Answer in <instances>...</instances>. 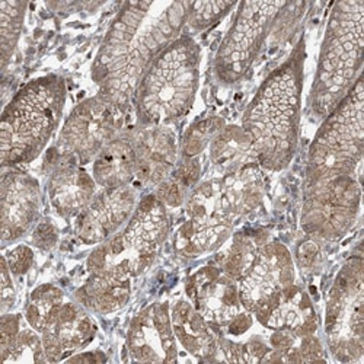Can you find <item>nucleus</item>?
I'll use <instances>...</instances> for the list:
<instances>
[{
    "label": "nucleus",
    "instance_id": "f257e3e1",
    "mask_svg": "<svg viewBox=\"0 0 364 364\" xmlns=\"http://www.w3.org/2000/svg\"><path fill=\"white\" fill-rule=\"evenodd\" d=\"M191 2H127L100 47L92 76L102 98L127 111L158 55L181 37Z\"/></svg>",
    "mask_w": 364,
    "mask_h": 364
},
{
    "label": "nucleus",
    "instance_id": "f03ea898",
    "mask_svg": "<svg viewBox=\"0 0 364 364\" xmlns=\"http://www.w3.org/2000/svg\"><path fill=\"white\" fill-rule=\"evenodd\" d=\"M305 46L299 43L284 63L272 70L250 102L242 129L255 161L268 171L287 168L296 155L303 89Z\"/></svg>",
    "mask_w": 364,
    "mask_h": 364
},
{
    "label": "nucleus",
    "instance_id": "7ed1b4c3",
    "mask_svg": "<svg viewBox=\"0 0 364 364\" xmlns=\"http://www.w3.org/2000/svg\"><path fill=\"white\" fill-rule=\"evenodd\" d=\"M65 80L48 75L28 82L5 107L0 123L2 168L33 162L44 150L62 118Z\"/></svg>",
    "mask_w": 364,
    "mask_h": 364
},
{
    "label": "nucleus",
    "instance_id": "20e7f679",
    "mask_svg": "<svg viewBox=\"0 0 364 364\" xmlns=\"http://www.w3.org/2000/svg\"><path fill=\"white\" fill-rule=\"evenodd\" d=\"M201 53L190 36L169 44L143 76L134 95L141 127L169 126L193 107L200 82Z\"/></svg>",
    "mask_w": 364,
    "mask_h": 364
},
{
    "label": "nucleus",
    "instance_id": "39448f33",
    "mask_svg": "<svg viewBox=\"0 0 364 364\" xmlns=\"http://www.w3.org/2000/svg\"><path fill=\"white\" fill-rule=\"evenodd\" d=\"M363 34V0H347L333 5L311 90V109L315 117L325 118L360 77Z\"/></svg>",
    "mask_w": 364,
    "mask_h": 364
},
{
    "label": "nucleus",
    "instance_id": "423d86ee",
    "mask_svg": "<svg viewBox=\"0 0 364 364\" xmlns=\"http://www.w3.org/2000/svg\"><path fill=\"white\" fill-rule=\"evenodd\" d=\"M363 97L360 76L348 94L325 117L309 149L305 187L337 176H354L361 168Z\"/></svg>",
    "mask_w": 364,
    "mask_h": 364
},
{
    "label": "nucleus",
    "instance_id": "0eeeda50",
    "mask_svg": "<svg viewBox=\"0 0 364 364\" xmlns=\"http://www.w3.org/2000/svg\"><path fill=\"white\" fill-rule=\"evenodd\" d=\"M168 235L166 205L156 194H149L137 204L126 226L89 255L87 269L137 277L155 262Z\"/></svg>",
    "mask_w": 364,
    "mask_h": 364
},
{
    "label": "nucleus",
    "instance_id": "6e6552de",
    "mask_svg": "<svg viewBox=\"0 0 364 364\" xmlns=\"http://www.w3.org/2000/svg\"><path fill=\"white\" fill-rule=\"evenodd\" d=\"M289 5L287 2L239 4L215 58V75L220 83L235 85L248 75L271 29Z\"/></svg>",
    "mask_w": 364,
    "mask_h": 364
},
{
    "label": "nucleus",
    "instance_id": "1a4fd4ad",
    "mask_svg": "<svg viewBox=\"0 0 364 364\" xmlns=\"http://www.w3.org/2000/svg\"><path fill=\"white\" fill-rule=\"evenodd\" d=\"M363 261L351 258L340 269L326 299L325 332L329 348L340 361L363 357Z\"/></svg>",
    "mask_w": 364,
    "mask_h": 364
},
{
    "label": "nucleus",
    "instance_id": "9d476101",
    "mask_svg": "<svg viewBox=\"0 0 364 364\" xmlns=\"http://www.w3.org/2000/svg\"><path fill=\"white\" fill-rule=\"evenodd\" d=\"M188 220L176 232V251L200 257L219 250L233 230L235 215L228 205L220 179L203 182L187 198Z\"/></svg>",
    "mask_w": 364,
    "mask_h": 364
},
{
    "label": "nucleus",
    "instance_id": "9b49d317",
    "mask_svg": "<svg viewBox=\"0 0 364 364\" xmlns=\"http://www.w3.org/2000/svg\"><path fill=\"white\" fill-rule=\"evenodd\" d=\"M305 188L303 230L323 240L341 239L358 215L361 182L355 176H337Z\"/></svg>",
    "mask_w": 364,
    "mask_h": 364
},
{
    "label": "nucleus",
    "instance_id": "f8f14e48",
    "mask_svg": "<svg viewBox=\"0 0 364 364\" xmlns=\"http://www.w3.org/2000/svg\"><path fill=\"white\" fill-rule=\"evenodd\" d=\"M123 114L124 111L101 95L80 102L60 133L58 154L70 156L79 164L95 159L105 144L119 134Z\"/></svg>",
    "mask_w": 364,
    "mask_h": 364
},
{
    "label": "nucleus",
    "instance_id": "ddd939ff",
    "mask_svg": "<svg viewBox=\"0 0 364 364\" xmlns=\"http://www.w3.org/2000/svg\"><path fill=\"white\" fill-rule=\"evenodd\" d=\"M294 284V264L289 250L272 242L262 245L239 280L240 305L254 314L265 300Z\"/></svg>",
    "mask_w": 364,
    "mask_h": 364
},
{
    "label": "nucleus",
    "instance_id": "4468645a",
    "mask_svg": "<svg viewBox=\"0 0 364 364\" xmlns=\"http://www.w3.org/2000/svg\"><path fill=\"white\" fill-rule=\"evenodd\" d=\"M137 207L132 186L104 188L76 218L75 233L85 245L104 244L123 228Z\"/></svg>",
    "mask_w": 364,
    "mask_h": 364
},
{
    "label": "nucleus",
    "instance_id": "2eb2a0df",
    "mask_svg": "<svg viewBox=\"0 0 364 364\" xmlns=\"http://www.w3.org/2000/svg\"><path fill=\"white\" fill-rule=\"evenodd\" d=\"M2 201V245L25 236L37 223L41 205L38 181L18 168H8L0 184Z\"/></svg>",
    "mask_w": 364,
    "mask_h": 364
},
{
    "label": "nucleus",
    "instance_id": "dca6fc26",
    "mask_svg": "<svg viewBox=\"0 0 364 364\" xmlns=\"http://www.w3.org/2000/svg\"><path fill=\"white\" fill-rule=\"evenodd\" d=\"M127 347L134 361H176L178 350L168 303H154L133 319Z\"/></svg>",
    "mask_w": 364,
    "mask_h": 364
},
{
    "label": "nucleus",
    "instance_id": "f3484780",
    "mask_svg": "<svg viewBox=\"0 0 364 364\" xmlns=\"http://www.w3.org/2000/svg\"><path fill=\"white\" fill-rule=\"evenodd\" d=\"M186 290L193 306L211 325H229L240 314L237 284L220 268L204 267L198 269L188 279Z\"/></svg>",
    "mask_w": 364,
    "mask_h": 364
},
{
    "label": "nucleus",
    "instance_id": "a211bd4d",
    "mask_svg": "<svg viewBox=\"0 0 364 364\" xmlns=\"http://www.w3.org/2000/svg\"><path fill=\"white\" fill-rule=\"evenodd\" d=\"M254 314L262 326L287 331L299 340L314 336L318 329V318L309 294L294 284L271 296Z\"/></svg>",
    "mask_w": 364,
    "mask_h": 364
},
{
    "label": "nucleus",
    "instance_id": "6ab92c4d",
    "mask_svg": "<svg viewBox=\"0 0 364 364\" xmlns=\"http://www.w3.org/2000/svg\"><path fill=\"white\" fill-rule=\"evenodd\" d=\"M95 196L97 181L76 159L58 154V162L48 178V197L57 215L77 218Z\"/></svg>",
    "mask_w": 364,
    "mask_h": 364
},
{
    "label": "nucleus",
    "instance_id": "aec40b11",
    "mask_svg": "<svg viewBox=\"0 0 364 364\" xmlns=\"http://www.w3.org/2000/svg\"><path fill=\"white\" fill-rule=\"evenodd\" d=\"M133 134L136 178L144 186H161L176 162V136L168 126L141 127Z\"/></svg>",
    "mask_w": 364,
    "mask_h": 364
},
{
    "label": "nucleus",
    "instance_id": "412c9836",
    "mask_svg": "<svg viewBox=\"0 0 364 364\" xmlns=\"http://www.w3.org/2000/svg\"><path fill=\"white\" fill-rule=\"evenodd\" d=\"M95 325L82 305L63 303L54 322L43 332V347L48 361H60L94 338Z\"/></svg>",
    "mask_w": 364,
    "mask_h": 364
},
{
    "label": "nucleus",
    "instance_id": "4be33fe9",
    "mask_svg": "<svg viewBox=\"0 0 364 364\" xmlns=\"http://www.w3.org/2000/svg\"><path fill=\"white\" fill-rule=\"evenodd\" d=\"M137 156L132 133H119L94 159V179L102 188L130 186L136 178Z\"/></svg>",
    "mask_w": 364,
    "mask_h": 364
},
{
    "label": "nucleus",
    "instance_id": "5701e85b",
    "mask_svg": "<svg viewBox=\"0 0 364 364\" xmlns=\"http://www.w3.org/2000/svg\"><path fill=\"white\" fill-rule=\"evenodd\" d=\"M132 279L111 271L90 272V277L76 291L79 305L97 314H112L127 305Z\"/></svg>",
    "mask_w": 364,
    "mask_h": 364
},
{
    "label": "nucleus",
    "instance_id": "b1692460",
    "mask_svg": "<svg viewBox=\"0 0 364 364\" xmlns=\"http://www.w3.org/2000/svg\"><path fill=\"white\" fill-rule=\"evenodd\" d=\"M172 329L176 340L188 353L200 358H210L218 353L219 341L215 332L197 309L188 301L179 300L171 315Z\"/></svg>",
    "mask_w": 364,
    "mask_h": 364
},
{
    "label": "nucleus",
    "instance_id": "393cba45",
    "mask_svg": "<svg viewBox=\"0 0 364 364\" xmlns=\"http://www.w3.org/2000/svg\"><path fill=\"white\" fill-rule=\"evenodd\" d=\"M220 179L225 198L236 218L251 213L259 205L264 196V181L257 164H247Z\"/></svg>",
    "mask_w": 364,
    "mask_h": 364
},
{
    "label": "nucleus",
    "instance_id": "a878e982",
    "mask_svg": "<svg viewBox=\"0 0 364 364\" xmlns=\"http://www.w3.org/2000/svg\"><path fill=\"white\" fill-rule=\"evenodd\" d=\"M210 156L213 165L225 172V175L247 165L250 156L255 159L250 137L244 129L235 126L222 129L213 137L210 144Z\"/></svg>",
    "mask_w": 364,
    "mask_h": 364
},
{
    "label": "nucleus",
    "instance_id": "bb28decb",
    "mask_svg": "<svg viewBox=\"0 0 364 364\" xmlns=\"http://www.w3.org/2000/svg\"><path fill=\"white\" fill-rule=\"evenodd\" d=\"M65 294L53 284H43L37 287L25 311L26 322L37 332H44L57 318L60 308L63 306Z\"/></svg>",
    "mask_w": 364,
    "mask_h": 364
},
{
    "label": "nucleus",
    "instance_id": "cd10ccee",
    "mask_svg": "<svg viewBox=\"0 0 364 364\" xmlns=\"http://www.w3.org/2000/svg\"><path fill=\"white\" fill-rule=\"evenodd\" d=\"M262 247L261 242L252 236L239 233L233 237L232 245L225 252L220 269L225 274L235 282H239L240 277L245 274V271L252 264L258 250Z\"/></svg>",
    "mask_w": 364,
    "mask_h": 364
},
{
    "label": "nucleus",
    "instance_id": "c85d7f7f",
    "mask_svg": "<svg viewBox=\"0 0 364 364\" xmlns=\"http://www.w3.org/2000/svg\"><path fill=\"white\" fill-rule=\"evenodd\" d=\"M26 2H0V38H2V66L6 68L18 44L25 18Z\"/></svg>",
    "mask_w": 364,
    "mask_h": 364
},
{
    "label": "nucleus",
    "instance_id": "c756f323",
    "mask_svg": "<svg viewBox=\"0 0 364 364\" xmlns=\"http://www.w3.org/2000/svg\"><path fill=\"white\" fill-rule=\"evenodd\" d=\"M4 363H28L48 361L43 347V338L37 336L36 329H21L18 337L2 350Z\"/></svg>",
    "mask_w": 364,
    "mask_h": 364
},
{
    "label": "nucleus",
    "instance_id": "7c9ffc66",
    "mask_svg": "<svg viewBox=\"0 0 364 364\" xmlns=\"http://www.w3.org/2000/svg\"><path fill=\"white\" fill-rule=\"evenodd\" d=\"M223 121L219 118H208L200 123H196L186 134L184 139V158H196L201 154L203 149L207 146L210 140L222 130Z\"/></svg>",
    "mask_w": 364,
    "mask_h": 364
},
{
    "label": "nucleus",
    "instance_id": "2f4dec72",
    "mask_svg": "<svg viewBox=\"0 0 364 364\" xmlns=\"http://www.w3.org/2000/svg\"><path fill=\"white\" fill-rule=\"evenodd\" d=\"M233 6V2H191L187 23L196 31H204L220 21Z\"/></svg>",
    "mask_w": 364,
    "mask_h": 364
},
{
    "label": "nucleus",
    "instance_id": "473e14b6",
    "mask_svg": "<svg viewBox=\"0 0 364 364\" xmlns=\"http://www.w3.org/2000/svg\"><path fill=\"white\" fill-rule=\"evenodd\" d=\"M9 265V269L15 276H22L25 272L31 268L34 262V252L31 248L19 245L8 252L5 257Z\"/></svg>",
    "mask_w": 364,
    "mask_h": 364
},
{
    "label": "nucleus",
    "instance_id": "72a5a7b5",
    "mask_svg": "<svg viewBox=\"0 0 364 364\" xmlns=\"http://www.w3.org/2000/svg\"><path fill=\"white\" fill-rule=\"evenodd\" d=\"M200 176V162L196 158H184L173 173V179L186 190L191 188Z\"/></svg>",
    "mask_w": 364,
    "mask_h": 364
},
{
    "label": "nucleus",
    "instance_id": "f704fd0d",
    "mask_svg": "<svg viewBox=\"0 0 364 364\" xmlns=\"http://www.w3.org/2000/svg\"><path fill=\"white\" fill-rule=\"evenodd\" d=\"M2 312L6 314L12 306L15 301V287L12 284V272L9 269L8 261L4 257L2 258Z\"/></svg>",
    "mask_w": 364,
    "mask_h": 364
},
{
    "label": "nucleus",
    "instance_id": "c9c22d12",
    "mask_svg": "<svg viewBox=\"0 0 364 364\" xmlns=\"http://www.w3.org/2000/svg\"><path fill=\"white\" fill-rule=\"evenodd\" d=\"M21 332V316L6 315L2 316V336H0V351L5 350Z\"/></svg>",
    "mask_w": 364,
    "mask_h": 364
},
{
    "label": "nucleus",
    "instance_id": "e433bc0d",
    "mask_svg": "<svg viewBox=\"0 0 364 364\" xmlns=\"http://www.w3.org/2000/svg\"><path fill=\"white\" fill-rule=\"evenodd\" d=\"M33 240L38 248L50 250L51 247H54L55 240H57V230L50 222H44V223L38 225L37 229L34 230Z\"/></svg>",
    "mask_w": 364,
    "mask_h": 364
},
{
    "label": "nucleus",
    "instance_id": "4c0bfd02",
    "mask_svg": "<svg viewBox=\"0 0 364 364\" xmlns=\"http://www.w3.org/2000/svg\"><path fill=\"white\" fill-rule=\"evenodd\" d=\"M318 259V247L314 240L303 242L297 250V261L301 268H311Z\"/></svg>",
    "mask_w": 364,
    "mask_h": 364
},
{
    "label": "nucleus",
    "instance_id": "58836bf2",
    "mask_svg": "<svg viewBox=\"0 0 364 364\" xmlns=\"http://www.w3.org/2000/svg\"><path fill=\"white\" fill-rule=\"evenodd\" d=\"M252 325V318L250 314H237L230 322H229V332L232 336H240L245 331H248Z\"/></svg>",
    "mask_w": 364,
    "mask_h": 364
}]
</instances>
